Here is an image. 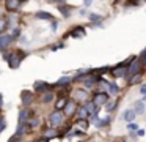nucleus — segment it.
Returning <instances> with one entry per match:
<instances>
[{
	"label": "nucleus",
	"mask_w": 146,
	"mask_h": 142,
	"mask_svg": "<svg viewBox=\"0 0 146 142\" xmlns=\"http://www.w3.org/2000/svg\"><path fill=\"white\" fill-rule=\"evenodd\" d=\"M138 136H145V131H143V129H138Z\"/></svg>",
	"instance_id": "36"
},
{
	"label": "nucleus",
	"mask_w": 146,
	"mask_h": 142,
	"mask_svg": "<svg viewBox=\"0 0 146 142\" xmlns=\"http://www.w3.org/2000/svg\"><path fill=\"white\" fill-rule=\"evenodd\" d=\"M32 100H33V95L30 93V92L24 90L22 92V103H24V106H27L29 103H32Z\"/></svg>",
	"instance_id": "9"
},
{
	"label": "nucleus",
	"mask_w": 146,
	"mask_h": 142,
	"mask_svg": "<svg viewBox=\"0 0 146 142\" xmlns=\"http://www.w3.org/2000/svg\"><path fill=\"white\" fill-rule=\"evenodd\" d=\"M107 85H108V88H110V92H111L113 95L118 93V90H119V88L116 87V84H107Z\"/></svg>",
	"instance_id": "25"
},
{
	"label": "nucleus",
	"mask_w": 146,
	"mask_h": 142,
	"mask_svg": "<svg viewBox=\"0 0 146 142\" xmlns=\"http://www.w3.org/2000/svg\"><path fill=\"white\" fill-rule=\"evenodd\" d=\"M66 103H68V100H66V98H60V100L57 101V104H55V109H57V110L63 109V107H64V104H66Z\"/></svg>",
	"instance_id": "16"
},
{
	"label": "nucleus",
	"mask_w": 146,
	"mask_h": 142,
	"mask_svg": "<svg viewBox=\"0 0 146 142\" xmlns=\"http://www.w3.org/2000/svg\"><path fill=\"white\" fill-rule=\"evenodd\" d=\"M27 115H29V110H27V109L21 110V114H19V122H24V120L27 118Z\"/></svg>",
	"instance_id": "23"
},
{
	"label": "nucleus",
	"mask_w": 146,
	"mask_h": 142,
	"mask_svg": "<svg viewBox=\"0 0 146 142\" xmlns=\"http://www.w3.org/2000/svg\"><path fill=\"white\" fill-rule=\"evenodd\" d=\"M76 96H77V100H80V101H86V100H88V93H86V90H77L76 92Z\"/></svg>",
	"instance_id": "12"
},
{
	"label": "nucleus",
	"mask_w": 146,
	"mask_h": 142,
	"mask_svg": "<svg viewBox=\"0 0 146 142\" xmlns=\"http://www.w3.org/2000/svg\"><path fill=\"white\" fill-rule=\"evenodd\" d=\"M60 11L63 13L64 16H69V8H66V6H60Z\"/></svg>",
	"instance_id": "27"
},
{
	"label": "nucleus",
	"mask_w": 146,
	"mask_h": 142,
	"mask_svg": "<svg viewBox=\"0 0 146 142\" xmlns=\"http://www.w3.org/2000/svg\"><path fill=\"white\" fill-rule=\"evenodd\" d=\"M107 101H108V95L107 93H98L94 96V101H93V103H94L96 106H104Z\"/></svg>",
	"instance_id": "4"
},
{
	"label": "nucleus",
	"mask_w": 146,
	"mask_h": 142,
	"mask_svg": "<svg viewBox=\"0 0 146 142\" xmlns=\"http://www.w3.org/2000/svg\"><path fill=\"white\" fill-rule=\"evenodd\" d=\"M79 117L80 118H86V117H88V110H86L85 107H80L79 109Z\"/></svg>",
	"instance_id": "21"
},
{
	"label": "nucleus",
	"mask_w": 146,
	"mask_h": 142,
	"mask_svg": "<svg viewBox=\"0 0 146 142\" xmlns=\"http://www.w3.org/2000/svg\"><path fill=\"white\" fill-rule=\"evenodd\" d=\"M21 5V0H7V9L8 11H16Z\"/></svg>",
	"instance_id": "8"
},
{
	"label": "nucleus",
	"mask_w": 146,
	"mask_h": 142,
	"mask_svg": "<svg viewBox=\"0 0 146 142\" xmlns=\"http://www.w3.org/2000/svg\"><path fill=\"white\" fill-rule=\"evenodd\" d=\"M85 2H86V5H90V2H91V0H85Z\"/></svg>",
	"instance_id": "40"
},
{
	"label": "nucleus",
	"mask_w": 146,
	"mask_h": 142,
	"mask_svg": "<svg viewBox=\"0 0 146 142\" xmlns=\"http://www.w3.org/2000/svg\"><path fill=\"white\" fill-rule=\"evenodd\" d=\"M85 109L88 110V114H93L94 117H96V114H98V110H96V104H94V103H86Z\"/></svg>",
	"instance_id": "13"
},
{
	"label": "nucleus",
	"mask_w": 146,
	"mask_h": 142,
	"mask_svg": "<svg viewBox=\"0 0 146 142\" xmlns=\"http://www.w3.org/2000/svg\"><path fill=\"white\" fill-rule=\"evenodd\" d=\"M141 60H143V63H145V65H146V49H145V50H143V52H141Z\"/></svg>",
	"instance_id": "30"
},
{
	"label": "nucleus",
	"mask_w": 146,
	"mask_h": 142,
	"mask_svg": "<svg viewBox=\"0 0 146 142\" xmlns=\"http://www.w3.org/2000/svg\"><path fill=\"white\" fill-rule=\"evenodd\" d=\"M140 92H141V93H146V85H143V87L140 88Z\"/></svg>",
	"instance_id": "35"
},
{
	"label": "nucleus",
	"mask_w": 146,
	"mask_h": 142,
	"mask_svg": "<svg viewBox=\"0 0 146 142\" xmlns=\"http://www.w3.org/2000/svg\"><path fill=\"white\" fill-rule=\"evenodd\" d=\"M36 17H39V19H52V16L49 14V13H42V11H39V13H36Z\"/></svg>",
	"instance_id": "19"
},
{
	"label": "nucleus",
	"mask_w": 146,
	"mask_h": 142,
	"mask_svg": "<svg viewBox=\"0 0 146 142\" xmlns=\"http://www.w3.org/2000/svg\"><path fill=\"white\" fill-rule=\"evenodd\" d=\"M16 36H19V28H16V30L13 32V35H11V38H16Z\"/></svg>",
	"instance_id": "31"
},
{
	"label": "nucleus",
	"mask_w": 146,
	"mask_h": 142,
	"mask_svg": "<svg viewBox=\"0 0 146 142\" xmlns=\"http://www.w3.org/2000/svg\"><path fill=\"white\" fill-rule=\"evenodd\" d=\"M57 27H58V22L54 21V22H52V30H57Z\"/></svg>",
	"instance_id": "33"
},
{
	"label": "nucleus",
	"mask_w": 146,
	"mask_h": 142,
	"mask_svg": "<svg viewBox=\"0 0 146 142\" xmlns=\"http://www.w3.org/2000/svg\"><path fill=\"white\" fill-rule=\"evenodd\" d=\"M49 122H50L52 126H57V125H60V123H63V114H61L60 110H55L54 114H50Z\"/></svg>",
	"instance_id": "2"
},
{
	"label": "nucleus",
	"mask_w": 146,
	"mask_h": 142,
	"mask_svg": "<svg viewBox=\"0 0 146 142\" xmlns=\"http://www.w3.org/2000/svg\"><path fill=\"white\" fill-rule=\"evenodd\" d=\"M52 100H54V93H50V92L42 95V103H50Z\"/></svg>",
	"instance_id": "17"
},
{
	"label": "nucleus",
	"mask_w": 146,
	"mask_h": 142,
	"mask_svg": "<svg viewBox=\"0 0 146 142\" xmlns=\"http://www.w3.org/2000/svg\"><path fill=\"white\" fill-rule=\"evenodd\" d=\"M90 19H91V21H102V17H101V16H98V14H91V16H90Z\"/></svg>",
	"instance_id": "29"
},
{
	"label": "nucleus",
	"mask_w": 146,
	"mask_h": 142,
	"mask_svg": "<svg viewBox=\"0 0 146 142\" xmlns=\"http://www.w3.org/2000/svg\"><path fill=\"white\" fill-rule=\"evenodd\" d=\"M94 82H96V77H90V79H86V81H85V85H86V87H91Z\"/></svg>",
	"instance_id": "26"
},
{
	"label": "nucleus",
	"mask_w": 146,
	"mask_h": 142,
	"mask_svg": "<svg viewBox=\"0 0 146 142\" xmlns=\"http://www.w3.org/2000/svg\"><path fill=\"white\" fill-rule=\"evenodd\" d=\"M29 123H32V126H36L39 123V120L38 118H35V120H32V122H29Z\"/></svg>",
	"instance_id": "32"
},
{
	"label": "nucleus",
	"mask_w": 146,
	"mask_h": 142,
	"mask_svg": "<svg viewBox=\"0 0 146 142\" xmlns=\"http://www.w3.org/2000/svg\"><path fill=\"white\" fill-rule=\"evenodd\" d=\"M71 82V79L69 77H66V76H64V77H61V79H58V82H57V85H60V87H63V85H66V84H69Z\"/></svg>",
	"instance_id": "18"
},
{
	"label": "nucleus",
	"mask_w": 146,
	"mask_h": 142,
	"mask_svg": "<svg viewBox=\"0 0 146 142\" xmlns=\"http://www.w3.org/2000/svg\"><path fill=\"white\" fill-rule=\"evenodd\" d=\"M108 123H110V118H102V120H98V122H96V125L98 126H105V125H108Z\"/></svg>",
	"instance_id": "22"
},
{
	"label": "nucleus",
	"mask_w": 146,
	"mask_h": 142,
	"mask_svg": "<svg viewBox=\"0 0 146 142\" xmlns=\"http://www.w3.org/2000/svg\"><path fill=\"white\" fill-rule=\"evenodd\" d=\"M11 40H13V38H11L10 35H0V49L8 47V44L11 43Z\"/></svg>",
	"instance_id": "7"
},
{
	"label": "nucleus",
	"mask_w": 146,
	"mask_h": 142,
	"mask_svg": "<svg viewBox=\"0 0 146 142\" xmlns=\"http://www.w3.org/2000/svg\"><path fill=\"white\" fill-rule=\"evenodd\" d=\"M46 88H47V84H46V82H42V81H36L35 82V90L41 92V90H46Z\"/></svg>",
	"instance_id": "14"
},
{
	"label": "nucleus",
	"mask_w": 146,
	"mask_h": 142,
	"mask_svg": "<svg viewBox=\"0 0 146 142\" xmlns=\"http://www.w3.org/2000/svg\"><path fill=\"white\" fill-rule=\"evenodd\" d=\"M7 27H8V22L5 21V19H2V17H0V33L7 30Z\"/></svg>",
	"instance_id": "20"
},
{
	"label": "nucleus",
	"mask_w": 146,
	"mask_h": 142,
	"mask_svg": "<svg viewBox=\"0 0 146 142\" xmlns=\"http://www.w3.org/2000/svg\"><path fill=\"white\" fill-rule=\"evenodd\" d=\"M135 115H137V112L135 110H132V109H129V110H126V112H124V120H126V122H132L133 118H135Z\"/></svg>",
	"instance_id": "11"
},
{
	"label": "nucleus",
	"mask_w": 146,
	"mask_h": 142,
	"mask_svg": "<svg viewBox=\"0 0 146 142\" xmlns=\"http://www.w3.org/2000/svg\"><path fill=\"white\" fill-rule=\"evenodd\" d=\"M38 142H47V139H41V141H38Z\"/></svg>",
	"instance_id": "38"
},
{
	"label": "nucleus",
	"mask_w": 146,
	"mask_h": 142,
	"mask_svg": "<svg viewBox=\"0 0 146 142\" xmlns=\"http://www.w3.org/2000/svg\"><path fill=\"white\" fill-rule=\"evenodd\" d=\"M57 2H60V3H63V2H64V0H57Z\"/></svg>",
	"instance_id": "41"
},
{
	"label": "nucleus",
	"mask_w": 146,
	"mask_h": 142,
	"mask_svg": "<svg viewBox=\"0 0 146 142\" xmlns=\"http://www.w3.org/2000/svg\"><path fill=\"white\" fill-rule=\"evenodd\" d=\"M133 3H137V5H138V3H141V2H145V0H132Z\"/></svg>",
	"instance_id": "37"
},
{
	"label": "nucleus",
	"mask_w": 146,
	"mask_h": 142,
	"mask_svg": "<svg viewBox=\"0 0 146 142\" xmlns=\"http://www.w3.org/2000/svg\"><path fill=\"white\" fill-rule=\"evenodd\" d=\"M3 128H5V122H3V120H0V131H2Z\"/></svg>",
	"instance_id": "34"
},
{
	"label": "nucleus",
	"mask_w": 146,
	"mask_h": 142,
	"mask_svg": "<svg viewBox=\"0 0 146 142\" xmlns=\"http://www.w3.org/2000/svg\"><path fill=\"white\" fill-rule=\"evenodd\" d=\"M8 63H10V68H17V66L21 65V59L16 55V54H13V55H10V59H8Z\"/></svg>",
	"instance_id": "6"
},
{
	"label": "nucleus",
	"mask_w": 146,
	"mask_h": 142,
	"mask_svg": "<svg viewBox=\"0 0 146 142\" xmlns=\"http://www.w3.org/2000/svg\"><path fill=\"white\" fill-rule=\"evenodd\" d=\"M76 109H77V106H76V103L74 101H68L66 104H64V114H66L68 117H71L74 112H76Z\"/></svg>",
	"instance_id": "5"
},
{
	"label": "nucleus",
	"mask_w": 146,
	"mask_h": 142,
	"mask_svg": "<svg viewBox=\"0 0 146 142\" xmlns=\"http://www.w3.org/2000/svg\"><path fill=\"white\" fill-rule=\"evenodd\" d=\"M143 110H145V106H143V101H138L137 103V114H143Z\"/></svg>",
	"instance_id": "24"
},
{
	"label": "nucleus",
	"mask_w": 146,
	"mask_h": 142,
	"mask_svg": "<svg viewBox=\"0 0 146 142\" xmlns=\"http://www.w3.org/2000/svg\"><path fill=\"white\" fill-rule=\"evenodd\" d=\"M71 36H74V38H82V36H85V28H82V27L74 28V30L71 32Z\"/></svg>",
	"instance_id": "10"
},
{
	"label": "nucleus",
	"mask_w": 146,
	"mask_h": 142,
	"mask_svg": "<svg viewBox=\"0 0 146 142\" xmlns=\"http://www.w3.org/2000/svg\"><path fill=\"white\" fill-rule=\"evenodd\" d=\"M127 63H129V62H126V63H119V65H118L116 68L111 69L113 76H116V77H123V76H126V74H127V68H126Z\"/></svg>",
	"instance_id": "3"
},
{
	"label": "nucleus",
	"mask_w": 146,
	"mask_h": 142,
	"mask_svg": "<svg viewBox=\"0 0 146 142\" xmlns=\"http://www.w3.org/2000/svg\"><path fill=\"white\" fill-rule=\"evenodd\" d=\"M42 136H44L46 139H50V137H55V136H57V131H55V129H46V131L42 133Z\"/></svg>",
	"instance_id": "15"
},
{
	"label": "nucleus",
	"mask_w": 146,
	"mask_h": 142,
	"mask_svg": "<svg viewBox=\"0 0 146 142\" xmlns=\"http://www.w3.org/2000/svg\"><path fill=\"white\" fill-rule=\"evenodd\" d=\"M140 68H141L140 60L138 59H130V66H129V69H127V74H130V76L137 74V73H140Z\"/></svg>",
	"instance_id": "1"
},
{
	"label": "nucleus",
	"mask_w": 146,
	"mask_h": 142,
	"mask_svg": "<svg viewBox=\"0 0 146 142\" xmlns=\"http://www.w3.org/2000/svg\"><path fill=\"white\" fill-rule=\"evenodd\" d=\"M2 101H3V100H2V95H0V106H2Z\"/></svg>",
	"instance_id": "39"
},
{
	"label": "nucleus",
	"mask_w": 146,
	"mask_h": 142,
	"mask_svg": "<svg viewBox=\"0 0 146 142\" xmlns=\"http://www.w3.org/2000/svg\"><path fill=\"white\" fill-rule=\"evenodd\" d=\"M127 128H129L130 131H135V129H138V126H137V123H129V125H127Z\"/></svg>",
	"instance_id": "28"
}]
</instances>
